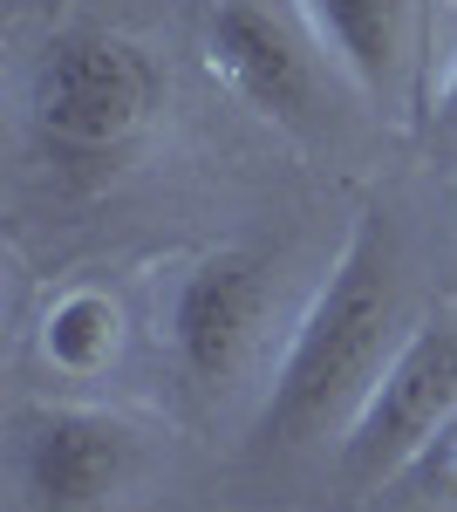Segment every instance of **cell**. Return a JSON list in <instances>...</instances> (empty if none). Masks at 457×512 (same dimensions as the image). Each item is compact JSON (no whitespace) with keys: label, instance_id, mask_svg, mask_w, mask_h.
<instances>
[{"label":"cell","instance_id":"1","mask_svg":"<svg viewBox=\"0 0 457 512\" xmlns=\"http://www.w3.org/2000/svg\"><path fill=\"white\" fill-rule=\"evenodd\" d=\"M403 328L410 321H403L396 226H389V212H355L328 280L314 287V301L301 308L287 349H280L260 431L287 451L342 437L348 417L362 410V396L376 390V376L389 369Z\"/></svg>","mask_w":457,"mask_h":512},{"label":"cell","instance_id":"2","mask_svg":"<svg viewBox=\"0 0 457 512\" xmlns=\"http://www.w3.org/2000/svg\"><path fill=\"white\" fill-rule=\"evenodd\" d=\"M157 110V69L130 35L110 28H62L41 41L35 82H28V117L35 144L69 171L116 164Z\"/></svg>","mask_w":457,"mask_h":512},{"label":"cell","instance_id":"3","mask_svg":"<svg viewBox=\"0 0 457 512\" xmlns=\"http://www.w3.org/2000/svg\"><path fill=\"white\" fill-rule=\"evenodd\" d=\"M451 417H457V315H423L403 328L376 390L362 396V410L335 437V478L348 492H382Z\"/></svg>","mask_w":457,"mask_h":512},{"label":"cell","instance_id":"4","mask_svg":"<svg viewBox=\"0 0 457 512\" xmlns=\"http://www.w3.org/2000/svg\"><path fill=\"white\" fill-rule=\"evenodd\" d=\"M267 315H273V260L253 246H219V253L191 260L171 287L164 349L198 396H226L260 362Z\"/></svg>","mask_w":457,"mask_h":512},{"label":"cell","instance_id":"5","mask_svg":"<svg viewBox=\"0 0 457 512\" xmlns=\"http://www.w3.org/2000/svg\"><path fill=\"white\" fill-rule=\"evenodd\" d=\"M144 472V431L116 410H28L21 485L41 512H103Z\"/></svg>","mask_w":457,"mask_h":512},{"label":"cell","instance_id":"6","mask_svg":"<svg viewBox=\"0 0 457 512\" xmlns=\"http://www.w3.org/2000/svg\"><path fill=\"white\" fill-rule=\"evenodd\" d=\"M205 69L226 82L253 117L280 123V130H307L314 123V69H307L294 28L253 7V0H219L205 14Z\"/></svg>","mask_w":457,"mask_h":512},{"label":"cell","instance_id":"7","mask_svg":"<svg viewBox=\"0 0 457 512\" xmlns=\"http://www.w3.org/2000/svg\"><path fill=\"white\" fill-rule=\"evenodd\" d=\"M314 48L376 110H403L417 82V0H294Z\"/></svg>","mask_w":457,"mask_h":512},{"label":"cell","instance_id":"8","mask_svg":"<svg viewBox=\"0 0 457 512\" xmlns=\"http://www.w3.org/2000/svg\"><path fill=\"white\" fill-rule=\"evenodd\" d=\"M41 362L62 369V376H103L123 349V308H116L103 287H69L41 308Z\"/></svg>","mask_w":457,"mask_h":512},{"label":"cell","instance_id":"9","mask_svg":"<svg viewBox=\"0 0 457 512\" xmlns=\"http://www.w3.org/2000/svg\"><path fill=\"white\" fill-rule=\"evenodd\" d=\"M376 506L382 512H457V417L437 424V437L376 492Z\"/></svg>","mask_w":457,"mask_h":512},{"label":"cell","instance_id":"10","mask_svg":"<svg viewBox=\"0 0 457 512\" xmlns=\"http://www.w3.org/2000/svg\"><path fill=\"white\" fill-rule=\"evenodd\" d=\"M430 130H437V144L457 158V48L451 62H444V76H437V103H430Z\"/></svg>","mask_w":457,"mask_h":512},{"label":"cell","instance_id":"11","mask_svg":"<svg viewBox=\"0 0 457 512\" xmlns=\"http://www.w3.org/2000/svg\"><path fill=\"white\" fill-rule=\"evenodd\" d=\"M451 239H457V198H451Z\"/></svg>","mask_w":457,"mask_h":512}]
</instances>
